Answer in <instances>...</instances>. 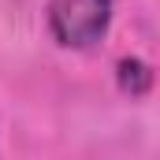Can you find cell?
<instances>
[{"instance_id": "cell-1", "label": "cell", "mask_w": 160, "mask_h": 160, "mask_svg": "<svg viewBox=\"0 0 160 160\" xmlns=\"http://www.w3.org/2000/svg\"><path fill=\"white\" fill-rule=\"evenodd\" d=\"M108 22H112V0H52L48 4L52 38L67 48L97 45Z\"/></svg>"}, {"instance_id": "cell-2", "label": "cell", "mask_w": 160, "mask_h": 160, "mask_svg": "<svg viewBox=\"0 0 160 160\" xmlns=\"http://www.w3.org/2000/svg\"><path fill=\"white\" fill-rule=\"evenodd\" d=\"M116 78H119V89L130 93V97H145L153 89V71L138 56H123L119 63H116Z\"/></svg>"}]
</instances>
